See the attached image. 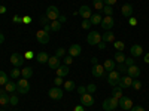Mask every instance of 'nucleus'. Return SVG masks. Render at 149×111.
<instances>
[{
  "label": "nucleus",
  "instance_id": "9d476101",
  "mask_svg": "<svg viewBox=\"0 0 149 111\" xmlns=\"http://www.w3.org/2000/svg\"><path fill=\"white\" fill-rule=\"evenodd\" d=\"M78 14H79L84 19H90V18L93 16V10H91V8H90V6L82 5V6L79 8V10H78Z\"/></svg>",
  "mask_w": 149,
  "mask_h": 111
},
{
  "label": "nucleus",
  "instance_id": "ea45409f",
  "mask_svg": "<svg viewBox=\"0 0 149 111\" xmlns=\"http://www.w3.org/2000/svg\"><path fill=\"white\" fill-rule=\"evenodd\" d=\"M131 86H133V88H134L136 90H140V89H142V82L134 79V80H133V83H131Z\"/></svg>",
  "mask_w": 149,
  "mask_h": 111
},
{
  "label": "nucleus",
  "instance_id": "0e129e2a",
  "mask_svg": "<svg viewBox=\"0 0 149 111\" xmlns=\"http://www.w3.org/2000/svg\"><path fill=\"white\" fill-rule=\"evenodd\" d=\"M143 61H145V64H149V53H146V55H145Z\"/></svg>",
  "mask_w": 149,
  "mask_h": 111
},
{
  "label": "nucleus",
  "instance_id": "5fc2aeb1",
  "mask_svg": "<svg viewBox=\"0 0 149 111\" xmlns=\"http://www.w3.org/2000/svg\"><path fill=\"white\" fill-rule=\"evenodd\" d=\"M22 22H24V24H30V22H31V18H30L29 15H27V16H22Z\"/></svg>",
  "mask_w": 149,
  "mask_h": 111
},
{
  "label": "nucleus",
  "instance_id": "7ed1b4c3",
  "mask_svg": "<svg viewBox=\"0 0 149 111\" xmlns=\"http://www.w3.org/2000/svg\"><path fill=\"white\" fill-rule=\"evenodd\" d=\"M63 89H60V86H55V88H51L48 90V96L51 98V99L54 101H60V99H63Z\"/></svg>",
  "mask_w": 149,
  "mask_h": 111
},
{
  "label": "nucleus",
  "instance_id": "39448f33",
  "mask_svg": "<svg viewBox=\"0 0 149 111\" xmlns=\"http://www.w3.org/2000/svg\"><path fill=\"white\" fill-rule=\"evenodd\" d=\"M119 79H121V73L116 71V70H113V71L109 73V76H107V83H109L110 86H118Z\"/></svg>",
  "mask_w": 149,
  "mask_h": 111
},
{
  "label": "nucleus",
  "instance_id": "4be33fe9",
  "mask_svg": "<svg viewBox=\"0 0 149 111\" xmlns=\"http://www.w3.org/2000/svg\"><path fill=\"white\" fill-rule=\"evenodd\" d=\"M55 71H57V76L58 77H66L70 70H69V65H60Z\"/></svg>",
  "mask_w": 149,
  "mask_h": 111
},
{
  "label": "nucleus",
  "instance_id": "a18cd8bd",
  "mask_svg": "<svg viewBox=\"0 0 149 111\" xmlns=\"http://www.w3.org/2000/svg\"><path fill=\"white\" fill-rule=\"evenodd\" d=\"M124 64H125L127 67L133 65V64H134V58H133V56H130V58H125V61H124Z\"/></svg>",
  "mask_w": 149,
  "mask_h": 111
},
{
  "label": "nucleus",
  "instance_id": "4d7b16f0",
  "mask_svg": "<svg viewBox=\"0 0 149 111\" xmlns=\"http://www.w3.org/2000/svg\"><path fill=\"white\" fill-rule=\"evenodd\" d=\"M58 21H60L61 24H63V22H66V21H67V18H66L64 15H60V16H58Z\"/></svg>",
  "mask_w": 149,
  "mask_h": 111
},
{
  "label": "nucleus",
  "instance_id": "7c9ffc66",
  "mask_svg": "<svg viewBox=\"0 0 149 111\" xmlns=\"http://www.w3.org/2000/svg\"><path fill=\"white\" fill-rule=\"evenodd\" d=\"M8 82H9L8 74H6L5 71H2V70H0V86H5Z\"/></svg>",
  "mask_w": 149,
  "mask_h": 111
},
{
  "label": "nucleus",
  "instance_id": "a211bd4d",
  "mask_svg": "<svg viewBox=\"0 0 149 111\" xmlns=\"http://www.w3.org/2000/svg\"><path fill=\"white\" fill-rule=\"evenodd\" d=\"M81 52H82V47H81V45H72L70 47H69V55L70 56H79L81 55Z\"/></svg>",
  "mask_w": 149,
  "mask_h": 111
},
{
  "label": "nucleus",
  "instance_id": "ddd939ff",
  "mask_svg": "<svg viewBox=\"0 0 149 111\" xmlns=\"http://www.w3.org/2000/svg\"><path fill=\"white\" fill-rule=\"evenodd\" d=\"M133 12H134V8H133V5H130V3L122 5V8H121V15H122V16L130 18V16L133 15Z\"/></svg>",
  "mask_w": 149,
  "mask_h": 111
},
{
  "label": "nucleus",
  "instance_id": "f03ea898",
  "mask_svg": "<svg viewBox=\"0 0 149 111\" xmlns=\"http://www.w3.org/2000/svg\"><path fill=\"white\" fill-rule=\"evenodd\" d=\"M17 92L21 93V95H26V93L30 92V83H29L27 79L22 77V79H19L17 82Z\"/></svg>",
  "mask_w": 149,
  "mask_h": 111
},
{
  "label": "nucleus",
  "instance_id": "aec40b11",
  "mask_svg": "<svg viewBox=\"0 0 149 111\" xmlns=\"http://www.w3.org/2000/svg\"><path fill=\"white\" fill-rule=\"evenodd\" d=\"M102 40H103L104 43H113V42H115V34L109 30V31H106V33L102 36Z\"/></svg>",
  "mask_w": 149,
  "mask_h": 111
},
{
  "label": "nucleus",
  "instance_id": "49530a36",
  "mask_svg": "<svg viewBox=\"0 0 149 111\" xmlns=\"http://www.w3.org/2000/svg\"><path fill=\"white\" fill-rule=\"evenodd\" d=\"M12 21H14V24H21V22H22V16H19V15H15L14 18H12Z\"/></svg>",
  "mask_w": 149,
  "mask_h": 111
},
{
  "label": "nucleus",
  "instance_id": "20e7f679",
  "mask_svg": "<svg viewBox=\"0 0 149 111\" xmlns=\"http://www.w3.org/2000/svg\"><path fill=\"white\" fill-rule=\"evenodd\" d=\"M45 15L48 16V19H49V21H57V19H58V16H60V10H58V8H57V6L51 5V6H48L46 14H45Z\"/></svg>",
  "mask_w": 149,
  "mask_h": 111
},
{
  "label": "nucleus",
  "instance_id": "f8f14e48",
  "mask_svg": "<svg viewBox=\"0 0 149 111\" xmlns=\"http://www.w3.org/2000/svg\"><path fill=\"white\" fill-rule=\"evenodd\" d=\"M102 28L103 30H106V31H109V30H112V27L115 25V21H113V18L112 16H106V18H103L102 19Z\"/></svg>",
  "mask_w": 149,
  "mask_h": 111
},
{
  "label": "nucleus",
  "instance_id": "4c0bfd02",
  "mask_svg": "<svg viewBox=\"0 0 149 111\" xmlns=\"http://www.w3.org/2000/svg\"><path fill=\"white\" fill-rule=\"evenodd\" d=\"M103 12L106 14V16H112V14H113V8H112V6H107V5H104Z\"/></svg>",
  "mask_w": 149,
  "mask_h": 111
},
{
  "label": "nucleus",
  "instance_id": "69168bd1",
  "mask_svg": "<svg viewBox=\"0 0 149 111\" xmlns=\"http://www.w3.org/2000/svg\"><path fill=\"white\" fill-rule=\"evenodd\" d=\"M2 111H5V110H2Z\"/></svg>",
  "mask_w": 149,
  "mask_h": 111
},
{
  "label": "nucleus",
  "instance_id": "9b49d317",
  "mask_svg": "<svg viewBox=\"0 0 149 111\" xmlns=\"http://www.w3.org/2000/svg\"><path fill=\"white\" fill-rule=\"evenodd\" d=\"M81 105L84 107H93L94 105V98L91 93H84L81 95Z\"/></svg>",
  "mask_w": 149,
  "mask_h": 111
},
{
  "label": "nucleus",
  "instance_id": "6e6552de",
  "mask_svg": "<svg viewBox=\"0 0 149 111\" xmlns=\"http://www.w3.org/2000/svg\"><path fill=\"white\" fill-rule=\"evenodd\" d=\"M24 59H26V58H24V55H21L18 52L10 55V62H12V65H14V67H21L24 64Z\"/></svg>",
  "mask_w": 149,
  "mask_h": 111
},
{
  "label": "nucleus",
  "instance_id": "c9c22d12",
  "mask_svg": "<svg viewBox=\"0 0 149 111\" xmlns=\"http://www.w3.org/2000/svg\"><path fill=\"white\" fill-rule=\"evenodd\" d=\"M18 102H19V99L15 93L9 96V105H18Z\"/></svg>",
  "mask_w": 149,
  "mask_h": 111
},
{
  "label": "nucleus",
  "instance_id": "680f3d73",
  "mask_svg": "<svg viewBox=\"0 0 149 111\" xmlns=\"http://www.w3.org/2000/svg\"><path fill=\"white\" fill-rule=\"evenodd\" d=\"M3 42H5V34L0 33V45H3Z\"/></svg>",
  "mask_w": 149,
  "mask_h": 111
},
{
  "label": "nucleus",
  "instance_id": "e433bc0d",
  "mask_svg": "<svg viewBox=\"0 0 149 111\" xmlns=\"http://www.w3.org/2000/svg\"><path fill=\"white\" fill-rule=\"evenodd\" d=\"M113 46H115V49L116 51H119V52H124V47H125V45H124V42H113Z\"/></svg>",
  "mask_w": 149,
  "mask_h": 111
},
{
  "label": "nucleus",
  "instance_id": "79ce46f5",
  "mask_svg": "<svg viewBox=\"0 0 149 111\" xmlns=\"http://www.w3.org/2000/svg\"><path fill=\"white\" fill-rule=\"evenodd\" d=\"M39 22H40V25H42V27H45V25H48V24H51V22H49V19H48V16H46V15H43V16H40V19H39Z\"/></svg>",
  "mask_w": 149,
  "mask_h": 111
},
{
  "label": "nucleus",
  "instance_id": "f3484780",
  "mask_svg": "<svg viewBox=\"0 0 149 111\" xmlns=\"http://www.w3.org/2000/svg\"><path fill=\"white\" fill-rule=\"evenodd\" d=\"M130 53L133 58H137V56H142L143 55V47L140 45H133L130 47Z\"/></svg>",
  "mask_w": 149,
  "mask_h": 111
},
{
  "label": "nucleus",
  "instance_id": "2f4dec72",
  "mask_svg": "<svg viewBox=\"0 0 149 111\" xmlns=\"http://www.w3.org/2000/svg\"><path fill=\"white\" fill-rule=\"evenodd\" d=\"M61 30V22L57 19V21H51V31H60Z\"/></svg>",
  "mask_w": 149,
  "mask_h": 111
},
{
  "label": "nucleus",
  "instance_id": "5701e85b",
  "mask_svg": "<svg viewBox=\"0 0 149 111\" xmlns=\"http://www.w3.org/2000/svg\"><path fill=\"white\" fill-rule=\"evenodd\" d=\"M103 67H104V71H109L110 73V71L115 70L116 65H115V61L113 59H106L104 62H103Z\"/></svg>",
  "mask_w": 149,
  "mask_h": 111
},
{
  "label": "nucleus",
  "instance_id": "603ef678",
  "mask_svg": "<svg viewBox=\"0 0 149 111\" xmlns=\"http://www.w3.org/2000/svg\"><path fill=\"white\" fill-rule=\"evenodd\" d=\"M128 24H130V25L133 27V25H136V24H137V19H136V18H133V16H130V18H128Z\"/></svg>",
  "mask_w": 149,
  "mask_h": 111
},
{
  "label": "nucleus",
  "instance_id": "37998d69",
  "mask_svg": "<svg viewBox=\"0 0 149 111\" xmlns=\"http://www.w3.org/2000/svg\"><path fill=\"white\" fill-rule=\"evenodd\" d=\"M91 25H93V24H91L90 19H84V21H82V28H84V30H88Z\"/></svg>",
  "mask_w": 149,
  "mask_h": 111
},
{
  "label": "nucleus",
  "instance_id": "423d86ee",
  "mask_svg": "<svg viewBox=\"0 0 149 111\" xmlns=\"http://www.w3.org/2000/svg\"><path fill=\"white\" fill-rule=\"evenodd\" d=\"M86 42H88V45H98L102 42V36L98 34V31H91L86 36Z\"/></svg>",
  "mask_w": 149,
  "mask_h": 111
},
{
  "label": "nucleus",
  "instance_id": "4468645a",
  "mask_svg": "<svg viewBox=\"0 0 149 111\" xmlns=\"http://www.w3.org/2000/svg\"><path fill=\"white\" fill-rule=\"evenodd\" d=\"M133 80H134V79H131L130 76H122V77L119 79V83H118V86H119L121 89H127V88H130V86H131Z\"/></svg>",
  "mask_w": 149,
  "mask_h": 111
},
{
  "label": "nucleus",
  "instance_id": "2eb2a0df",
  "mask_svg": "<svg viewBox=\"0 0 149 111\" xmlns=\"http://www.w3.org/2000/svg\"><path fill=\"white\" fill-rule=\"evenodd\" d=\"M91 73H93V76H94V77H98V79H100V77L104 76V67L100 65V64H95V65H93Z\"/></svg>",
  "mask_w": 149,
  "mask_h": 111
},
{
  "label": "nucleus",
  "instance_id": "de8ad7c7",
  "mask_svg": "<svg viewBox=\"0 0 149 111\" xmlns=\"http://www.w3.org/2000/svg\"><path fill=\"white\" fill-rule=\"evenodd\" d=\"M54 83H55V86H60L61 83H63V77H58V76H57V77L54 79Z\"/></svg>",
  "mask_w": 149,
  "mask_h": 111
},
{
  "label": "nucleus",
  "instance_id": "f257e3e1",
  "mask_svg": "<svg viewBox=\"0 0 149 111\" xmlns=\"http://www.w3.org/2000/svg\"><path fill=\"white\" fill-rule=\"evenodd\" d=\"M102 107H103L104 111H113V110H116V108L119 107V102H118L116 98H113V96L110 95L109 98H106V99L103 101Z\"/></svg>",
  "mask_w": 149,
  "mask_h": 111
},
{
  "label": "nucleus",
  "instance_id": "c756f323",
  "mask_svg": "<svg viewBox=\"0 0 149 111\" xmlns=\"http://www.w3.org/2000/svg\"><path fill=\"white\" fill-rule=\"evenodd\" d=\"M112 96L116 98V99H119L121 96H124V95H122V89L119 88V86H113V90H112Z\"/></svg>",
  "mask_w": 149,
  "mask_h": 111
},
{
  "label": "nucleus",
  "instance_id": "c85d7f7f",
  "mask_svg": "<svg viewBox=\"0 0 149 111\" xmlns=\"http://www.w3.org/2000/svg\"><path fill=\"white\" fill-rule=\"evenodd\" d=\"M93 6H94V9H97L98 12H103L104 3H103V0H93Z\"/></svg>",
  "mask_w": 149,
  "mask_h": 111
},
{
  "label": "nucleus",
  "instance_id": "bb28decb",
  "mask_svg": "<svg viewBox=\"0 0 149 111\" xmlns=\"http://www.w3.org/2000/svg\"><path fill=\"white\" fill-rule=\"evenodd\" d=\"M5 90H6V92H15V90H17V83L12 82V80H9V82L5 84Z\"/></svg>",
  "mask_w": 149,
  "mask_h": 111
},
{
  "label": "nucleus",
  "instance_id": "c03bdc74",
  "mask_svg": "<svg viewBox=\"0 0 149 111\" xmlns=\"http://www.w3.org/2000/svg\"><path fill=\"white\" fill-rule=\"evenodd\" d=\"M63 61H64V65H70V64L73 62V56H70V55H69V56H64Z\"/></svg>",
  "mask_w": 149,
  "mask_h": 111
},
{
  "label": "nucleus",
  "instance_id": "bf43d9fd",
  "mask_svg": "<svg viewBox=\"0 0 149 111\" xmlns=\"http://www.w3.org/2000/svg\"><path fill=\"white\" fill-rule=\"evenodd\" d=\"M6 10H8V9H6L3 5H0V14H6Z\"/></svg>",
  "mask_w": 149,
  "mask_h": 111
},
{
  "label": "nucleus",
  "instance_id": "1a4fd4ad",
  "mask_svg": "<svg viewBox=\"0 0 149 111\" xmlns=\"http://www.w3.org/2000/svg\"><path fill=\"white\" fill-rule=\"evenodd\" d=\"M118 102H119V107L122 110H125V111H130L131 107H133V101L130 99L128 96H121L119 99H118Z\"/></svg>",
  "mask_w": 149,
  "mask_h": 111
},
{
  "label": "nucleus",
  "instance_id": "a878e982",
  "mask_svg": "<svg viewBox=\"0 0 149 111\" xmlns=\"http://www.w3.org/2000/svg\"><path fill=\"white\" fill-rule=\"evenodd\" d=\"M102 15L100 14H93V16L90 18V21H91V24L93 25H98V24H102Z\"/></svg>",
  "mask_w": 149,
  "mask_h": 111
},
{
  "label": "nucleus",
  "instance_id": "8fccbe9b",
  "mask_svg": "<svg viewBox=\"0 0 149 111\" xmlns=\"http://www.w3.org/2000/svg\"><path fill=\"white\" fill-rule=\"evenodd\" d=\"M130 111H145V108L143 107H140V105H134V107H131V110Z\"/></svg>",
  "mask_w": 149,
  "mask_h": 111
},
{
  "label": "nucleus",
  "instance_id": "72a5a7b5",
  "mask_svg": "<svg viewBox=\"0 0 149 111\" xmlns=\"http://www.w3.org/2000/svg\"><path fill=\"white\" fill-rule=\"evenodd\" d=\"M64 89H66L67 92H72V90L74 89V82H72V80H67V82L64 83Z\"/></svg>",
  "mask_w": 149,
  "mask_h": 111
},
{
  "label": "nucleus",
  "instance_id": "052dcab7",
  "mask_svg": "<svg viewBox=\"0 0 149 111\" xmlns=\"http://www.w3.org/2000/svg\"><path fill=\"white\" fill-rule=\"evenodd\" d=\"M74 111H85V110H84V105H78V107H74Z\"/></svg>",
  "mask_w": 149,
  "mask_h": 111
},
{
  "label": "nucleus",
  "instance_id": "3c124183",
  "mask_svg": "<svg viewBox=\"0 0 149 111\" xmlns=\"http://www.w3.org/2000/svg\"><path fill=\"white\" fill-rule=\"evenodd\" d=\"M103 3L107 5V6H113L116 3V0H103Z\"/></svg>",
  "mask_w": 149,
  "mask_h": 111
},
{
  "label": "nucleus",
  "instance_id": "09e8293b",
  "mask_svg": "<svg viewBox=\"0 0 149 111\" xmlns=\"http://www.w3.org/2000/svg\"><path fill=\"white\" fill-rule=\"evenodd\" d=\"M78 93H79V95L86 93V88H85V86H79V88H78Z\"/></svg>",
  "mask_w": 149,
  "mask_h": 111
},
{
  "label": "nucleus",
  "instance_id": "e2e57ef3",
  "mask_svg": "<svg viewBox=\"0 0 149 111\" xmlns=\"http://www.w3.org/2000/svg\"><path fill=\"white\" fill-rule=\"evenodd\" d=\"M91 62H93L94 65H95V64H98V59H97V56H93V58H91Z\"/></svg>",
  "mask_w": 149,
  "mask_h": 111
},
{
  "label": "nucleus",
  "instance_id": "393cba45",
  "mask_svg": "<svg viewBox=\"0 0 149 111\" xmlns=\"http://www.w3.org/2000/svg\"><path fill=\"white\" fill-rule=\"evenodd\" d=\"M21 76H22L24 79H27V80H29V79L33 76V68H31V67H26V68H22V70H21Z\"/></svg>",
  "mask_w": 149,
  "mask_h": 111
},
{
  "label": "nucleus",
  "instance_id": "13d9d810",
  "mask_svg": "<svg viewBox=\"0 0 149 111\" xmlns=\"http://www.w3.org/2000/svg\"><path fill=\"white\" fill-rule=\"evenodd\" d=\"M43 31H46V33H51V24H48V25H45V27H43Z\"/></svg>",
  "mask_w": 149,
  "mask_h": 111
},
{
  "label": "nucleus",
  "instance_id": "58836bf2",
  "mask_svg": "<svg viewBox=\"0 0 149 111\" xmlns=\"http://www.w3.org/2000/svg\"><path fill=\"white\" fill-rule=\"evenodd\" d=\"M64 55H66V49L64 47H58L57 52H55V56L57 58H64Z\"/></svg>",
  "mask_w": 149,
  "mask_h": 111
},
{
  "label": "nucleus",
  "instance_id": "864d4df0",
  "mask_svg": "<svg viewBox=\"0 0 149 111\" xmlns=\"http://www.w3.org/2000/svg\"><path fill=\"white\" fill-rule=\"evenodd\" d=\"M36 55L31 52V51H29V52H26V55H24V58H27V59H31V58H34Z\"/></svg>",
  "mask_w": 149,
  "mask_h": 111
},
{
  "label": "nucleus",
  "instance_id": "f704fd0d",
  "mask_svg": "<svg viewBox=\"0 0 149 111\" xmlns=\"http://www.w3.org/2000/svg\"><path fill=\"white\" fill-rule=\"evenodd\" d=\"M19 76H21V70H18L17 67H15V68H12V71H10V77L15 80V79H18Z\"/></svg>",
  "mask_w": 149,
  "mask_h": 111
},
{
  "label": "nucleus",
  "instance_id": "dca6fc26",
  "mask_svg": "<svg viewBox=\"0 0 149 111\" xmlns=\"http://www.w3.org/2000/svg\"><path fill=\"white\" fill-rule=\"evenodd\" d=\"M127 76H130L131 79H137V77L140 76V68L136 65V64L130 65L128 70H127Z\"/></svg>",
  "mask_w": 149,
  "mask_h": 111
},
{
  "label": "nucleus",
  "instance_id": "473e14b6",
  "mask_svg": "<svg viewBox=\"0 0 149 111\" xmlns=\"http://www.w3.org/2000/svg\"><path fill=\"white\" fill-rule=\"evenodd\" d=\"M115 70H116V71H119V73H122V74H127V70H128V67H127L125 64L122 62V64H118V65L115 67Z\"/></svg>",
  "mask_w": 149,
  "mask_h": 111
},
{
  "label": "nucleus",
  "instance_id": "b1692460",
  "mask_svg": "<svg viewBox=\"0 0 149 111\" xmlns=\"http://www.w3.org/2000/svg\"><path fill=\"white\" fill-rule=\"evenodd\" d=\"M0 105H9V95L6 93V90H0Z\"/></svg>",
  "mask_w": 149,
  "mask_h": 111
},
{
  "label": "nucleus",
  "instance_id": "cd10ccee",
  "mask_svg": "<svg viewBox=\"0 0 149 111\" xmlns=\"http://www.w3.org/2000/svg\"><path fill=\"white\" fill-rule=\"evenodd\" d=\"M113 61H116L118 64H122L124 61H125V55H124V52H119V51H116V53L113 55Z\"/></svg>",
  "mask_w": 149,
  "mask_h": 111
},
{
  "label": "nucleus",
  "instance_id": "6e6d98bb",
  "mask_svg": "<svg viewBox=\"0 0 149 111\" xmlns=\"http://www.w3.org/2000/svg\"><path fill=\"white\" fill-rule=\"evenodd\" d=\"M97 46H98V49H102V51H103V49H106V43H104V42H103V40H102V42H100V43H98V45H97Z\"/></svg>",
  "mask_w": 149,
  "mask_h": 111
},
{
  "label": "nucleus",
  "instance_id": "a19ab883",
  "mask_svg": "<svg viewBox=\"0 0 149 111\" xmlns=\"http://www.w3.org/2000/svg\"><path fill=\"white\" fill-rule=\"evenodd\" d=\"M95 90H97V86H95L94 83H91V84L86 86V93H91V95H93Z\"/></svg>",
  "mask_w": 149,
  "mask_h": 111
},
{
  "label": "nucleus",
  "instance_id": "412c9836",
  "mask_svg": "<svg viewBox=\"0 0 149 111\" xmlns=\"http://www.w3.org/2000/svg\"><path fill=\"white\" fill-rule=\"evenodd\" d=\"M36 61L39 64H45V62H48V59H49V55L46 53V52H39V53H36Z\"/></svg>",
  "mask_w": 149,
  "mask_h": 111
},
{
  "label": "nucleus",
  "instance_id": "0eeeda50",
  "mask_svg": "<svg viewBox=\"0 0 149 111\" xmlns=\"http://www.w3.org/2000/svg\"><path fill=\"white\" fill-rule=\"evenodd\" d=\"M36 39H37V42H39L40 45H48L49 40H51V37H49V33H46L43 30H39L36 33Z\"/></svg>",
  "mask_w": 149,
  "mask_h": 111
},
{
  "label": "nucleus",
  "instance_id": "6ab92c4d",
  "mask_svg": "<svg viewBox=\"0 0 149 111\" xmlns=\"http://www.w3.org/2000/svg\"><path fill=\"white\" fill-rule=\"evenodd\" d=\"M48 65H49V68H51V70H57V68L61 65V64H60V58H57L55 55H54V56H49Z\"/></svg>",
  "mask_w": 149,
  "mask_h": 111
}]
</instances>
